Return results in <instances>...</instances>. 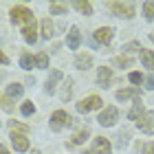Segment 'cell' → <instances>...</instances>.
<instances>
[{
  "instance_id": "1f68e13d",
  "label": "cell",
  "mask_w": 154,
  "mask_h": 154,
  "mask_svg": "<svg viewBox=\"0 0 154 154\" xmlns=\"http://www.w3.org/2000/svg\"><path fill=\"white\" fill-rule=\"evenodd\" d=\"M145 86H148L150 90H154V73H152V75H148V79H145Z\"/></svg>"
},
{
  "instance_id": "7a4b0ae2",
  "label": "cell",
  "mask_w": 154,
  "mask_h": 154,
  "mask_svg": "<svg viewBox=\"0 0 154 154\" xmlns=\"http://www.w3.org/2000/svg\"><path fill=\"white\" fill-rule=\"evenodd\" d=\"M110 7V11L115 13V16H119V18H132L134 16V2H110L108 5Z\"/></svg>"
},
{
  "instance_id": "8fae6325",
  "label": "cell",
  "mask_w": 154,
  "mask_h": 154,
  "mask_svg": "<svg viewBox=\"0 0 154 154\" xmlns=\"http://www.w3.org/2000/svg\"><path fill=\"white\" fill-rule=\"evenodd\" d=\"M97 82H99V86H101V88L110 86V82H112V68L101 66L99 71H97Z\"/></svg>"
},
{
  "instance_id": "277c9868",
  "label": "cell",
  "mask_w": 154,
  "mask_h": 154,
  "mask_svg": "<svg viewBox=\"0 0 154 154\" xmlns=\"http://www.w3.org/2000/svg\"><path fill=\"white\" fill-rule=\"evenodd\" d=\"M101 99L97 95H90V97H86V99H82L79 103H77V110H79L82 115H88L90 110H95V108H101Z\"/></svg>"
},
{
  "instance_id": "7402d4cb",
  "label": "cell",
  "mask_w": 154,
  "mask_h": 154,
  "mask_svg": "<svg viewBox=\"0 0 154 154\" xmlns=\"http://www.w3.org/2000/svg\"><path fill=\"white\" fill-rule=\"evenodd\" d=\"M51 13H55V16L68 13V5H64V2H51Z\"/></svg>"
},
{
  "instance_id": "d6a6232c",
  "label": "cell",
  "mask_w": 154,
  "mask_h": 154,
  "mask_svg": "<svg viewBox=\"0 0 154 154\" xmlns=\"http://www.w3.org/2000/svg\"><path fill=\"white\" fill-rule=\"evenodd\" d=\"M143 152H145V154H154V143H148V145H143Z\"/></svg>"
},
{
  "instance_id": "6da1fadb",
  "label": "cell",
  "mask_w": 154,
  "mask_h": 154,
  "mask_svg": "<svg viewBox=\"0 0 154 154\" xmlns=\"http://www.w3.org/2000/svg\"><path fill=\"white\" fill-rule=\"evenodd\" d=\"M11 22L22 24V29H29V26H35V16H33L31 9L20 5V7H13L11 9Z\"/></svg>"
},
{
  "instance_id": "9c48e42d",
  "label": "cell",
  "mask_w": 154,
  "mask_h": 154,
  "mask_svg": "<svg viewBox=\"0 0 154 154\" xmlns=\"http://www.w3.org/2000/svg\"><path fill=\"white\" fill-rule=\"evenodd\" d=\"M137 125H139V130L145 132V134H154V112H145V117L139 119Z\"/></svg>"
},
{
  "instance_id": "9a60e30c",
  "label": "cell",
  "mask_w": 154,
  "mask_h": 154,
  "mask_svg": "<svg viewBox=\"0 0 154 154\" xmlns=\"http://www.w3.org/2000/svg\"><path fill=\"white\" fill-rule=\"evenodd\" d=\"M90 64H93V57H90L88 53H79L75 57V66L79 68V71H86V68H90Z\"/></svg>"
},
{
  "instance_id": "8992f818",
  "label": "cell",
  "mask_w": 154,
  "mask_h": 154,
  "mask_svg": "<svg viewBox=\"0 0 154 154\" xmlns=\"http://www.w3.org/2000/svg\"><path fill=\"white\" fill-rule=\"evenodd\" d=\"M11 143L18 152L29 150V139H26V134H22V132H11Z\"/></svg>"
},
{
  "instance_id": "603a6c76",
  "label": "cell",
  "mask_w": 154,
  "mask_h": 154,
  "mask_svg": "<svg viewBox=\"0 0 154 154\" xmlns=\"http://www.w3.org/2000/svg\"><path fill=\"white\" fill-rule=\"evenodd\" d=\"M35 66H38V68H48V55H46V53L35 55Z\"/></svg>"
},
{
  "instance_id": "30bf717a",
  "label": "cell",
  "mask_w": 154,
  "mask_h": 154,
  "mask_svg": "<svg viewBox=\"0 0 154 154\" xmlns=\"http://www.w3.org/2000/svg\"><path fill=\"white\" fill-rule=\"evenodd\" d=\"M117 99H119V101H125V99H134V101H139V99H141V90H139L137 86H134V88L117 90Z\"/></svg>"
},
{
  "instance_id": "5b68a950",
  "label": "cell",
  "mask_w": 154,
  "mask_h": 154,
  "mask_svg": "<svg viewBox=\"0 0 154 154\" xmlns=\"http://www.w3.org/2000/svg\"><path fill=\"white\" fill-rule=\"evenodd\" d=\"M117 117H119V110L115 106H108V108H103L99 112V119H97V121H99L101 125H106V128H110V125H115Z\"/></svg>"
},
{
  "instance_id": "2e32d148",
  "label": "cell",
  "mask_w": 154,
  "mask_h": 154,
  "mask_svg": "<svg viewBox=\"0 0 154 154\" xmlns=\"http://www.w3.org/2000/svg\"><path fill=\"white\" fill-rule=\"evenodd\" d=\"M88 137H90V130H88V128H82L79 132H75V134H73L71 143H73V145H79V143H84V141H86Z\"/></svg>"
},
{
  "instance_id": "7c38bea8",
  "label": "cell",
  "mask_w": 154,
  "mask_h": 154,
  "mask_svg": "<svg viewBox=\"0 0 154 154\" xmlns=\"http://www.w3.org/2000/svg\"><path fill=\"white\" fill-rule=\"evenodd\" d=\"M62 77H64V75H62V71H57V68H55V71H51V77H48V82H46V86H44V90H46V93H55V90H57V82L62 79Z\"/></svg>"
},
{
  "instance_id": "ac0fdd59",
  "label": "cell",
  "mask_w": 154,
  "mask_h": 154,
  "mask_svg": "<svg viewBox=\"0 0 154 154\" xmlns=\"http://www.w3.org/2000/svg\"><path fill=\"white\" fill-rule=\"evenodd\" d=\"M22 93H24V86H22V84H11V86L7 88L5 95L9 97V99H16V97H20Z\"/></svg>"
},
{
  "instance_id": "5bb4252c",
  "label": "cell",
  "mask_w": 154,
  "mask_h": 154,
  "mask_svg": "<svg viewBox=\"0 0 154 154\" xmlns=\"http://www.w3.org/2000/svg\"><path fill=\"white\" fill-rule=\"evenodd\" d=\"M82 44V35H79V29L77 26H73L71 31H68V48H73V51H77Z\"/></svg>"
},
{
  "instance_id": "52a82bcc",
  "label": "cell",
  "mask_w": 154,
  "mask_h": 154,
  "mask_svg": "<svg viewBox=\"0 0 154 154\" xmlns=\"http://www.w3.org/2000/svg\"><path fill=\"white\" fill-rule=\"evenodd\" d=\"M112 35H115V31L110 29V26H99V29L95 31V42L97 44H110Z\"/></svg>"
},
{
  "instance_id": "f1b7e54d",
  "label": "cell",
  "mask_w": 154,
  "mask_h": 154,
  "mask_svg": "<svg viewBox=\"0 0 154 154\" xmlns=\"http://www.w3.org/2000/svg\"><path fill=\"white\" fill-rule=\"evenodd\" d=\"M130 82H132V84H143V82H145V77H143L141 73H137V71H134V73H130Z\"/></svg>"
},
{
  "instance_id": "4fadbf2b",
  "label": "cell",
  "mask_w": 154,
  "mask_h": 154,
  "mask_svg": "<svg viewBox=\"0 0 154 154\" xmlns=\"http://www.w3.org/2000/svg\"><path fill=\"white\" fill-rule=\"evenodd\" d=\"M145 117V108H143V103H141V99H139V101H134V106H132V110H130V112H128V119H130V121H139V119H143Z\"/></svg>"
},
{
  "instance_id": "f546056e",
  "label": "cell",
  "mask_w": 154,
  "mask_h": 154,
  "mask_svg": "<svg viewBox=\"0 0 154 154\" xmlns=\"http://www.w3.org/2000/svg\"><path fill=\"white\" fill-rule=\"evenodd\" d=\"M123 51H128V53H134V51H143V48L139 46V42H130V44H125V46H123Z\"/></svg>"
},
{
  "instance_id": "484cf974",
  "label": "cell",
  "mask_w": 154,
  "mask_h": 154,
  "mask_svg": "<svg viewBox=\"0 0 154 154\" xmlns=\"http://www.w3.org/2000/svg\"><path fill=\"white\" fill-rule=\"evenodd\" d=\"M20 110H22V115H24V117H29V115L35 112V103H33V101H24Z\"/></svg>"
},
{
  "instance_id": "e575fe53",
  "label": "cell",
  "mask_w": 154,
  "mask_h": 154,
  "mask_svg": "<svg viewBox=\"0 0 154 154\" xmlns=\"http://www.w3.org/2000/svg\"><path fill=\"white\" fill-rule=\"evenodd\" d=\"M150 40H152V42H154V31H152V33H150Z\"/></svg>"
},
{
  "instance_id": "3957f363",
  "label": "cell",
  "mask_w": 154,
  "mask_h": 154,
  "mask_svg": "<svg viewBox=\"0 0 154 154\" xmlns=\"http://www.w3.org/2000/svg\"><path fill=\"white\" fill-rule=\"evenodd\" d=\"M66 125H73L71 115L64 112V110H57V112H53V117H51V130L60 132L62 128H66Z\"/></svg>"
},
{
  "instance_id": "44dd1931",
  "label": "cell",
  "mask_w": 154,
  "mask_h": 154,
  "mask_svg": "<svg viewBox=\"0 0 154 154\" xmlns=\"http://www.w3.org/2000/svg\"><path fill=\"white\" fill-rule=\"evenodd\" d=\"M42 35H44L46 40H51L53 38V24H51V20H42Z\"/></svg>"
},
{
  "instance_id": "4316f807",
  "label": "cell",
  "mask_w": 154,
  "mask_h": 154,
  "mask_svg": "<svg viewBox=\"0 0 154 154\" xmlns=\"http://www.w3.org/2000/svg\"><path fill=\"white\" fill-rule=\"evenodd\" d=\"M115 64L125 68V66H130V64H132V60H130V57H123V55H117V57H115Z\"/></svg>"
},
{
  "instance_id": "e0dca14e",
  "label": "cell",
  "mask_w": 154,
  "mask_h": 154,
  "mask_svg": "<svg viewBox=\"0 0 154 154\" xmlns=\"http://www.w3.org/2000/svg\"><path fill=\"white\" fill-rule=\"evenodd\" d=\"M73 7H75L77 11H82L84 16H93V5H90V2H84V0H75Z\"/></svg>"
},
{
  "instance_id": "ba28073f",
  "label": "cell",
  "mask_w": 154,
  "mask_h": 154,
  "mask_svg": "<svg viewBox=\"0 0 154 154\" xmlns=\"http://www.w3.org/2000/svg\"><path fill=\"white\" fill-rule=\"evenodd\" d=\"M93 154H112V148H110V141L106 137H97L93 143Z\"/></svg>"
},
{
  "instance_id": "d590c367",
  "label": "cell",
  "mask_w": 154,
  "mask_h": 154,
  "mask_svg": "<svg viewBox=\"0 0 154 154\" xmlns=\"http://www.w3.org/2000/svg\"><path fill=\"white\" fill-rule=\"evenodd\" d=\"M84 154H93V152H84Z\"/></svg>"
},
{
  "instance_id": "d4e9b609",
  "label": "cell",
  "mask_w": 154,
  "mask_h": 154,
  "mask_svg": "<svg viewBox=\"0 0 154 154\" xmlns=\"http://www.w3.org/2000/svg\"><path fill=\"white\" fill-rule=\"evenodd\" d=\"M64 93H62V99H64V101H68V99H71V95H73V79H66V84H64Z\"/></svg>"
},
{
  "instance_id": "cb8c5ba5",
  "label": "cell",
  "mask_w": 154,
  "mask_h": 154,
  "mask_svg": "<svg viewBox=\"0 0 154 154\" xmlns=\"http://www.w3.org/2000/svg\"><path fill=\"white\" fill-rule=\"evenodd\" d=\"M143 16L145 20H154V2H143Z\"/></svg>"
},
{
  "instance_id": "ffe728a7",
  "label": "cell",
  "mask_w": 154,
  "mask_h": 154,
  "mask_svg": "<svg viewBox=\"0 0 154 154\" xmlns=\"http://www.w3.org/2000/svg\"><path fill=\"white\" fill-rule=\"evenodd\" d=\"M33 64H35V57H33V55L24 53L22 57H20V66H22L24 71H31V68H33Z\"/></svg>"
},
{
  "instance_id": "d6986e66",
  "label": "cell",
  "mask_w": 154,
  "mask_h": 154,
  "mask_svg": "<svg viewBox=\"0 0 154 154\" xmlns=\"http://www.w3.org/2000/svg\"><path fill=\"white\" fill-rule=\"evenodd\" d=\"M141 62H143L145 68H154V51L143 48V51H141Z\"/></svg>"
},
{
  "instance_id": "83f0119b",
  "label": "cell",
  "mask_w": 154,
  "mask_h": 154,
  "mask_svg": "<svg viewBox=\"0 0 154 154\" xmlns=\"http://www.w3.org/2000/svg\"><path fill=\"white\" fill-rule=\"evenodd\" d=\"M9 125H11V132H22V134H26V132H29V128H26V125H22V123L11 121Z\"/></svg>"
},
{
  "instance_id": "836d02e7",
  "label": "cell",
  "mask_w": 154,
  "mask_h": 154,
  "mask_svg": "<svg viewBox=\"0 0 154 154\" xmlns=\"http://www.w3.org/2000/svg\"><path fill=\"white\" fill-rule=\"evenodd\" d=\"M0 154H9V150H7V148H0Z\"/></svg>"
},
{
  "instance_id": "4dcf8cb0",
  "label": "cell",
  "mask_w": 154,
  "mask_h": 154,
  "mask_svg": "<svg viewBox=\"0 0 154 154\" xmlns=\"http://www.w3.org/2000/svg\"><path fill=\"white\" fill-rule=\"evenodd\" d=\"M0 101H2V108H5V110H11V99H9L7 95H2V99H0Z\"/></svg>"
}]
</instances>
